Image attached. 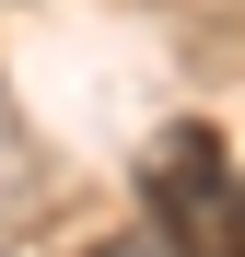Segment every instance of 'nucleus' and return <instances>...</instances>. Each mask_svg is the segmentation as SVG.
Returning a JSON list of instances; mask_svg holds the SVG:
<instances>
[{"label":"nucleus","mask_w":245,"mask_h":257,"mask_svg":"<svg viewBox=\"0 0 245 257\" xmlns=\"http://www.w3.org/2000/svg\"><path fill=\"white\" fill-rule=\"evenodd\" d=\"M140 199H152V234H175L187 257H222V199H233V164L210 128H163L152 164H140Z\"/></svg>","instance_id":"1"},{"label":"nucleus","mask_w":245,"mask_h":257,"mask_svg":"<svg viewBox=\"0 0 245 257\" xmlns=\"http://www.w3.org/2000/svg\"><path fill=\"white\" fill-rule=\"evenodd\" d=\"M82 257H187L175 234H105V245H82Z\"/></svg>","instance_id":"2"},{"label":"nucleus","mask_w":245,"mask_h":257,"mask_svg":"<svg viewBox=\"0 0 245 257\" xmlns=\"http://www.w3.org/2000/svg\"><path fill=\"white\" fill-rule=\"evenodd\" d=\"M222 257H245V176H233V199H222Z\"/></svg>","instance_id":"3"}]
</instances>
